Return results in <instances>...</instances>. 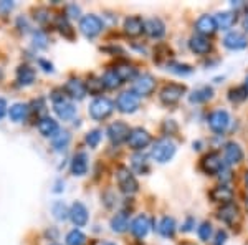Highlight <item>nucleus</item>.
<instances>
[{"label": "nucleus", "instance_id": "nucleus-40", "mask_svg": "<svg viewBox=\"0 0 248 245\" xmlns=\"http://www.w3.org/2000/svg\"><path fill=\"white\" fill-rule=\"evenodd\" d=\"M86 237L79 229H73L71 232H68L66 235V245H85Z\"/></svg>", "mask_w": 248, "mask_h": 245}, {"label": "nucleus", "instance_id": "nucleus-57", "mask_svg": "<svg viewBox=\"0 0 248 245\" xmlns=\"http://www.w3.org/2000/svg\"><path fill=\"white\" fill-rule=\"evenodd\" d=\"M3 80V71H2V68H0V82Z\"/></svg>", "mask_w": 248, "mask_h": 245}, {"label": "nucleus", "instance_id": "nucleus-12", "mask_svg": "<svg viewBox=\"0 0 248 245\" xmlns=\"http://www.w3.org/2000/svg\"><path fill=\"white\" fill-rule=\"evenodd\" d=\"M217 217H218V220H222V222L227 224V226H235V224L240 220L242 214H240V209L237 204L230 202V204H225V206H222L218 209Z\"/></svg>", "mask_w": 248, "mask_h": 245}, {"label": "nucleus", "instance_id": "nucleus-49", "mask_svg": "<svg viewBox=\"0 0 248 245\" xmlns=\"http://www.w3.org/2000/svg\"><path fill=\"white\" fill-rule=\"evenodd\" d=\"M164 131H169V134H170V131H177V124H175L172 119H169V121H166L164 123Z\"/></svg>", "mask_w": 248, "mask_h": 245}, {"label": "nucleus", "instance_id": "nucleus-24", "mask_svg": "<svg viewBox=\"0 0 248 245\" xmlns=\"http://www.w3.org/2000/svg\"><path fill=\"white\" fill-rule=\"evenodd\" d=\"M71 174L73 176H85L88 172V154L86 152H77L71 159Z\"/></svg>", "mask_w": 248, "mask_h": 245}, {"label": "nucleus", "instance_id": "nucleus-15", "mask_svg": "<svg viewBox=\"0 0 248 245\" xmlns=\"http://www.w3.org/2000/svg\"><path fill=\"white\" fill-rule=\"evenodd\" d=\"M129 230H131V234L134 237H138V239H144L151 230V219L146 214L138 215L133 222H131Z\"/></svg>", "mask_w": 248, "mask_h": 245}, {"label": "nucleus", "instance_id": "nucleus-46", "mask_svg": "<svg viewBox=\"0 0 248 245\" xmlns=\"http://www.w3.org/2000/svg\"><path fill=\"white\" fill-rule=\"evenodd\" d=\"M35 18H37L40 23H45L46 20L50 18V15H48V12L45 9H38L37 12H35Z\"/></svg>", "mask_w": 248, "mask_h": 245}, {"label": "nucleus", "instance_id": "nucleus-60", "mask_svg": "<svg viewBox=\"0 0 248 245\" xmlns=\"http://www.w3.org/2000/svg\"><path fill=\"white\" fill-rule=\"evenodd\" d=\"M53 245H58V244H53Z\"/></svg>", "mask_w": 248, "mask_h": 245}, {"label": "nucleus", "instance_id": "nucleus-6", "mask_svg": "<svg viewBox=\"0 0 248 245\" xmlns=\"http://www.w3.org/2000/svg\"><path fill=\"white\" fill-rule=\"evenodd\" d=\"M201 169L209 176L220 174V172L225 169V161L222 159V156H220L217 151L209 152V154L203 156L201 161Z\"/></svg>", "mask_w": 248, "mask_h": 245}, {"label": "nucleus", "instance_id": "nucleus-41", "mask_svg": "<svg viewBox=\"0 0 248 245\" xmlns=\"http://www.w3.org/2000/svg\"><path fill=\"white\" fill-rule=\"evenodd\" d=\"M51 212H53V215L57 217L58 220H65L70 217V209H68L65 204L62 202V200H58V202L53 204V207H51Z\"/></svg>", "mask_w": 248, "mask_h": 245}, {"label": "nucleus", "instance_id": "nucleus-3", "mask_svg": "<svg viewBox=\"0 0 248 245\" xmlns=\"http://www.w3.org/2000/svg\"><path fill=\"white\" fill-rule=\"evenodd\" d=\"M105 29V23L98 15H85L79 20V32L85 35L86 38H94Z\"/></svg>", "mask_w": 248, "mask_h": 245}, {"label": "nucleus", "instance_id": "nucleus-21", "mask_svg": "<svg viewBox=\"0 0 248 245\" xmlns=\"http://www.w3.org/2000/svg\"><path fill=\"white\" fill-rule=\"evenodd\" d=\"M65 93H68V96H71L73 99H83L86 96V85L81 80L71 78L65 85Z\"/></svg>", "mask_w": 248, "mask_h": 245}, {"label": "nucleus", "instance_id": "nucleus-37", "mask_svg": "<svg viewBox=\"0 0 248 245\" xmlns=\"http://www.w3.org/2000/svg\"><path fill=\"white\" fill-rule=\"evenodd\" d=\"M167 70L172 71V73L179 75V76H187L194 71V68L190 65H186V63H179V62H167Z\"/></svg>", "mask_w": 248, "mask_h": 245}, {"label": "nucleus", "instance_id": "nucleus-29", "mask_svg": "<svg viewBox=\"0 0 248 245\" xmlns=\"http://www.w3.org/2000/svg\"><path fill=\"white\" fill-rule=\"evenodd\" d=\"M157 230L162 237L170 239V237H174V234H175V220L169 215H164L162 219L159 220Z\"/></svg>", "mask_w": 248, "mask_h": 245}, {"label": "nucleus", "instance_id": "nucleus-38", "mask_svg": "<svg viewBox=\"0 0 248 245\" xmlns=\"http://www.w3.org/2000/svg\"><path fill=\"white\" fill-rule=\"evenodd\" d=\"M86 85V91H90L91 95H101L103 90H105V85H103V80L101 78H96V76H90L88 82L85 83Z\"/></svg>", "mask_w": 248, "mask_h": 245}, {"label": "nucleus", "instance_id": "nucleus-42", "mask_svg": "<svg viewBox=\"0 0 248 245\" xmlns=\"http://www.w3.org/2000/svg\"><path fill=\"white\" fill-rule=\"evenodd\" d=\"M212 234H214V229H212L210 222H202L197 229V235L202 242H209V240L212 239Z\"/></svg>", "mask_w": 248, "mask_h": 245}, {"label": "nucleus", "instance_id": "nucleus-36", "mask_svg": "<svg viewBox=\"0 0 248 245\" xmlns=\"http://www.w3.org/2000/svg\"><path fill=\"white\" fill-rule=\"evenodd\" d=\"M229 99L232 103L240 104L248 99V86H235L229 91Z\"/></svg>", "mask_w": 248, "mask_h": 245}, {"label": "nucleus", "instance_id": "nucleus-2", "mask_svg": "<svg viewBox=\"0 0 248 245\" xmlns=\"http://www.w3.org/2000/svg\"><path fill=\"white\" fill-rule=\"evenodd\" d=\"M175 156V144L170 139H157L151 147V158L159 164H166Z\"/></svg>", "mask_w": 248, "mask_h": 245}, {"label": "nucleus", "instance_id": "nucleus-30", "mask_svg": "<svg viewBox=\"0 0 248 245\" xmlns=\"http://www.w3.org/2000/svg\"><path fill=\"white\" fill-rule=\"evenodd\" d=\"M17 82L22 86H29L35 82V70L29 65H22L17 70Z\"/></svg>", "mask_w": 248, "mask_h": 245}, {"label": "nucleus", "instance_id": "nucleus-58", "mask_svg": "<svg viewBox=\"0 0 248 245\" xmlns=\"http://www.w3.org/2000/svg\"><path fill=\"white\" fill-rule=\"evenodd\" d=\"M101 245H116L114 242H103Z\"/></svg>", "mask_w": 248, "mask_h": 245}, {"label": "nucleus", "instance_id": "nucleus-50", "mask_svg": "<svg viewBox=\"0 0 248 245\" xmlns=\"http://www.w3.org/2000/svg\"><path fill=\"white\" fill-rule=\"evenodd\" d=\"M38 63H40V66H43V70L45 71H53V65L51 63H48V62H45V60H38Z\"/></svg>", "mask_w": 248, "mask_h": 245}, {"label": "nucleus", "instance_id": "nucleus-51", "mask_svg": "<svg viewBox=\"0 0 248 245\" xmlns=\"http://www.w3.org/2000/svg\"><path fill=\"white\" fill-rule=\"evenodd\" d=\"M192 224H195V220L192 219V217H189V219H187V222L182 226V230H184V232H189V230H192Z\"/></svg>", "mask_w": 248, "mask_h": 245}, {"label": "nucleus", "instance_id": "nucleus-10", "mask_svg": "<svg viewBox=\"0 0 248 245\" xmlns=\"http://www.w3.org/2000/svg\"><path fill=\"white\" fill-rule=\"evenodd\" d=\"M127 144H129L131 149L141 151L144 147H147L151 144V134L142 128H134L129 132V138H127Z\"/></svg>", "mask_w": 248, "mask_h": 245}, {"label": "nucleus", "instance_id": "nucleus-34", "mask_svg": "<svg viewBox=\"0 0 248 245\" xmlns=\"http://www.w3.org/2000/svg\"><path fill=\"white\" fill-rule=\"evenodd\" d=\"M114 71L119 75V78H121L123 82H129V80H134L136 76H138L136 68L133 65H129V63H119V65L114 66Z\"/></svg>", "mask_w": 248, "mask_h": 245}, {"label": "nucleus", "instance_id": "nucleus-43", "mask_svg": "<svg viewBox=\"0 0 248 245\" xmlns=\"http://www.w3.org/2000/svg\"><path fill=\"white\" fill-rule=\"evenodd\" d=\"M101 141V131L99 130H91L90 132L86 134V144L90 147H96Z\"/></svg>", "mask_w": 248, "mask_h": 245}, {"label": "nucleus", "instance_id": "nucleus-4", "mask_svg": "<svg viewBox=\"0 0 248 245\" xmlns=\"http://www.w3.org/2000/svg\"><path fill=\"white\" fill-rule=\"evenodd\" d=\"M90 116L96 121H101V119H106L108 116L113 114L114 111V104L111 99L108 98H96L91 101L90 104Z\"/></svg>", "mask_w": 248, "mask_h": 245}, {"label": "nucleus", "instance_id": "nucleus-55", "mask_svg": "<svg viewBox=\"0 0 248 245\" xmlns=\"http://www.w3.org/2000/svg\"><path fill=\"white\" fill-rule=\"evenodd\" d=\"M245 187H247V191H248V171L245 172Z\"/></svg>", "mask_w": 248, "mask_h": 245}, {"label": "nucleus", "instance_id": "nucleus-5", "mask_svg": "<svg viewBox=\"0 0 248 245\" xmlns=\"http://www.w3.org/2000/svg\"><path fill=\"white\" fill-rule=\"evenodd\" d=\"M186 91H187L186 85H179V83H169V85H166L161 90V93H159V98H161V101L166 104V106H172V104L181 101V98H182L184 95H186Z\"/></svg>", "mask_w": 248, "mask_h": 245}, {"label": "nucleus", "instance_id": "nucleus-7", "mask_svg": "<svg viewBox=\"0 0 248 245\" xmlns=\"http://www.w3.org/2000/svg\"><path fill=\"white\" fill-rule=\"evenodd\" d=\"M155 90V78L149 73L138 75L134 78L133 83V93H136L141 98V96H149L153 95Z\"/></svg>", "mask_w": 248, "mask_h": 245}, {"label": "nucleus", "instance_id": "nucleus-22", "mask_svg": "<svg viewBox=\"0 0 248 245\" xmlns=\"http://www.w3.org/2000/svg\"><path fill=\"white\" fill-rule=\"evenodd\" d=\"M37 126H38L40 134L45 136V138H53V136L60 131L58 123L55 121L53 118H50V116H43V118H40Z\"/></svg>", "mask_w": 248, "mask_h": 245}, {"label": "nucleus", "instance_id": "nucleus-23", "mask_svg": "<svg viewBox=\"0 0 248 245\" xmlns=\"http://www.w3.org/2000/svg\"><path fill=\"white\" fill-rule=\"evenodd\" d=\"M237 12L232 10H225L220 12V14L215 15V22H217V29L218 30H230L232 27L237 23Z\"/></svg>", "mask_w": 248, "mask_h": 245}, {"label": "nucleus", "instance_id": "nucleus-17", "mask_svg": "<svg viewBox=\"0 0 248 245\" xmlns=\"http://www.w3.org/2000/svg\"><path fill=\"white\" fill-rule=\"evenodd\" d=\"M223 161H225V164H229V166L242 163L243 161L242 146L237 143H227L225 147H223Z\"/></svg>", "mask_w": 248, "mask_h": 245}, {"label": "nucleus", "instance_id": "nucleus-9", "mask_svg": "<svg viewBox=\"0 0 248 245\" xmlns=\"http://www.w3.org/2000/svg\"><path fill=\"white\" fill-rule=\"evenodd\" d=\"M229 124H230V114L225 110H215L209 114V126L217 134L225 132Z\"/></svg>", "mask_w": 248, "mask_h": 245}, {"label": "nucleus", "instance_id": "nucleus-31", "mask_svg": "<svg viewBox=\"0 0 248 245\" xmlns=\"http://www.w3.org/2000/svg\"><path fill=\"white\" fill-rule=\"evenodd\" d=\"M131 166L138 174H147L149 172V163H147V158L142 152H136V154L131 156Z\"/></svg>", "mask_w": 248, "mask_h": 245}, {"label": "nucleus", "instance_id": "nucleus-33", "mask_svg": "<svg viewBox=\"0 0 248 245\" xmlns=\"http://www.w3.org/2000/svg\"><path fill=\"white\" fill-rule=\"evenodd\" d=\"M101 80H103V85H105V88H108V90H116V88H119L124 83L123 80L119 78V75L114 71V68H109V70L103 75Z\"/></svg>", "mask_w": 248, "mask_h": 245}, {"label": "nucleus", "instance_id": "nucleus-27", "mask_svg": "<svg viewBox=\"0 0 248 245\" xmlns=\"http://www.w3.org/2000/svg\"><path fill=\"white\" fill-rule=\"evenodd\" d=\"M53 110H55V113H57L58 118L63 119V121L73 119L75 114H77V108H75V104L70 103V101H63V103L53 104Z\"/></svg>", "mask_w": 248, "mask_h": 245}, {"label": "nucleus", "instance_id": "nucleus-8", "mask_svg": "<svg viewBox=\"0 0 248 245\" xmlns=\"http://www.w3.org/2000/svg\"><path fill=\"white\" fill-rule=\"evenodd\" d=\"M116 106H118V110L124 114L134 113L139 108V96L133 93V91H123V93L118 96V99H116Z\"/></svg>", "mask_w": 248, "mask_h": 245}, {"label": "nucleus", "instance_id": "nucleus-59", "mask_svg": "<svg viewBox=\"0 0 248 245\" xmlns=\"http://www.w3.org/2000/svg\"><path fill=\"white\" fill-rule=\"evenodd\" d=\"M245 86H248V75H247V78H245Z\"/></svg>", "mask_w": 248, "mask_h": 245}, {"label": "nucleus", "instance_id": "nucleus-47", "mask_svg": "<svg viewBox=\"0 0 248 245\" xmlns=\"http://www.w3.org/2000/svg\"><path fill=\"white\" fill-rule=\"evenodd\" d=\"M225 242H227V232L225 230H218L217 234H215L214 245H225Z\"/></svg>", "mask_w": 248, "mask_h": 245}, {"label": "nucleus", "instance_id": "nucleus-20", "mask_svg": "<svg viewBox=\"0 0 248 245\" xmlns=\"http://www.w3.org/2000/svg\"><path fill=\"white\" fill-rule=\"evenodd\" d=\"M189 48L195 55H207L212 50V42L207 37H202V35H194L189 40Z\"/></svg>", "mask_w": 248, "mask_h": 245}, {"label": "nucleus", "instance_id": "nucleus-19", "mask_svg": "<svg viewBox=\"0 0 248 245\" xmlns=\"http://www.w3.org/2000/svg\"><path fill=\"white\" fill-rule=\"evenodd\" d=\"M144 32H146L151 38L159 40L166 35V23H164L161 18L153 17L144 22Z\"/></svg>", "mask_w": 248, "mask_h": 245}, {"label": "nucleus", "instance_id": "nucleus-16", "mask_svg": "<svg viewBox=\"0 0 248 245\" xmlns=\"http://www.w3.org/2000/svg\"><path fill=\"white\" fill-rule=\"evenodd\" d=\"M209 196L214 202H218V204H222V206H225V204H230L232 200H233L235 194H233V189L229 187L227 184H220V186H215L212 189Z\"/></svg>", "mask_w": 248, "mask_h": 245}, {"label": "nucleus", "instance_id": "nucleus-53", "mask_svg": "<svg viewBox=\"0 0 248 245\" xmlns=\"http://www.w3.org/2000/svg\"><path fill=\"white\" fill-rule=\"evenodd\" d=\"M55 192H62V180L57 182V187H55Z\"/></svg>", "mask_w": 248, "mask_h": 245}, {"label": "nucleus", "instance_id": "nucleus-26", "mask_svg": "<svg viewBox=\"0 0 248 245\" xmlns=\"http://www.w3.org/2000/svg\"><path fill=\"white\" fill-rule=\"evenodd\" d=\"M214 96V88L212 86H201L197 90H194L192 93L189 95V101L192 104H201V103H207L209 99H212Z\"/></svg>", "mask_w": 248, "mask_h": 245}, {"label": "nucleus", "instance_id": "nucleus-13", "mask_svg": "<svg viewBox=\"0 0 248 245\" xmlns=\"http://www.w3.org/2000/svg\"><path fill=\"white\" fill-rule=\"evenodd\" d=\"M223 45L229 50H233V51H238V50H245L248 47V37L242 32H229L223 38Z\"/></svg>", "mask_w": 248, "mask_h": 245}, {"label": "nucleus", "instance_id": "nucleus-56", "mask_svg": "<svg viewBox=\"0 0 248 245\" xmlns=\"http://www.w3.org/2000/svg\"><path fill=\"white\" fill-rule=\"evenodd\" d=\"M245 209H247V212H248V196L245 197Z\"/></svg>", "mask_w": 248, "mask_h": 245}, {"label": "nucleus", "instance_id": "nucleus-11", "mask_svg": "<svg viewBox=\"0 0 248 245\" xmlns=\"http://www.w3.org/2000/svg\"><path fill=\"white\" fill-rule=\"evenodd\" d=\"M129 132H131L129 126L123 121H116L108 126V138H109V141L113 144H121L124 141H127Z\"/></svg>", "mask_w": 248, "mask_h": 245}, {"label": "nucleus", "instance_id": "nucleus-28", "mask_svg": "<svg viewBox=\"0 0 248 245\" xmlns=\"http://www.w3.org/2000/svg\"><path fill=\"white\" fill-rule=\"evenodd\" d=\"M127 227H129V215H127L126 212H119V214H116L113 219H111V230L116 232V234L126 232Z\"/></svg>", "mask_w": 248, "mask_h": 245}, {"label": "nucleus", "instance_id": "nucleus-35", "mask_svg": "<svg viewBox=\"0 0 248 245\" xmlns=\"http://www.w3.org/2000/svg\"><path fill=\"white\" fill-rule=\"evenodd\" d=\"M70 139H71L70 132L60 130V131L57 132V134H55L53 138H51V144H53V149H55V151H63V149H66V146L70 144Z\"/></svg>", "mask_w": 248, "mask_h": 245}, {"label": "nucleus", "instance_id": "nucleus-32", "mask_svg": "<svg viewBox=\"0 0 248 245\" xmlns=\"http://www.w3.org/2000/svg\"><path fill=\"white\" fill-rule=\"evenodd\" d=\"M27 114H29V106L23 103H15L10 106L9 110V118L12 119V121L15 123H20L23 121V119L27 118Z\"/></svg>", "mask_w": 248, "mask_h": 245}, {"label": "nucleus", "instance_id": "nucleus-48", "mask_svg": "<svg viewBox=\"0 0 248 245\" xmlns=\"http://www.w3.org/2000/svg\"><path fill=\"white\" fill-rule=\"evenodd\" d=\"M7 113H9V106H7V101L3 98H0V119H2Z\"/></svg>", "mask_w": 248, "mask_h": 245}, {"label": "nucleus", "instance_id": "nucleus-39", "mask_svg": "<svg viewBox=\"0 0 248 245\" xmlns=\"http://www.w3.org/2000/svg\"><path fill=\"white\" fill-rule=\"evenodd\" d=\"M57 29H58L60 33L63 35V37L73 38V30H71V25H70V22H68V18L65 17V15H58V18H57Z\"/></svg>", "mask_w": 248, "mask_h": 245}, {"label": "nucleus", "instance_id": "nucleus-25", "mask_svg": "<svg viewBox=\"0 0 248 245\" xmlns=\"http://www.w3.org/2000/svg\"><path fill=\"white\" fill-rule=\"evenodd\" d=\"M124 32H126L129 37H139L144 32V22L141 17L133 15V17H127L124 20Z\"/></svg>", "mask_w": 248, "mask_h": 245}, {"label": "nucleus", "instance_id": "nucleus-44", "mask_svg": "<svg viewBox=\"0 0 248 245\" xmlns=\"http://www.w3.org/2000/svg\"><path fill=\"white\" fill-rule=\"evenodd\" d=\"M33 43H35V47L37 48H45L46 47V43H48V37L43 32H35V35H33Z\"/></svg>", "mask_w": 248, "mask_h": 245}, {"label": "nucleus", "instance_id": "nucleus-1", "mask_svg": "<svg viewBox=\"0 0 248 245\" xmlns=\"http://www.w3.org/2000/svg\"><path fill=\"white\" fill-rule=\"evenodd\" d=\"M116 180H118V187L121 189V192H124V194L133 196L139 191V182L129 167L119 166L118 171H116Z\"/></svg>", "mask_w": 248, "mask_h": 245}, {"label": "nucleus", "instance_id": "nucleus-45", "mask_svg": "<svg viewBox=\"0 0 248 245\" xmlns=\"http://www.w3.org/2000/svg\"><path fill=\"white\" fill-rule=\"evenodd\" d=\"M65 17H71V18H77L79 17V7L78 5H75V3H71V5H68L66 7V14H65Z\"/></svg>", "mask_w": 248, "mask_h": 245}, {"label": "nucleus", "instance_id": "nucleus-54", "mask_svg": "<svg viewBox=\"0 0 248 245\" xmlns=\"http://www.w3.org/2000/svg\"><path fill=\"white\" fill-rule=\"evenodd\" d=\"M243 25H245V30H248V15L245 17V20H243Z\"/></svg>", "mask_w": 248, "mask_h": 245}, {"label": "nucleus", "instance_id": "nucleus-14", "mask_svg": "<svg viewBox=\"0 0 248 245\" xmlns=\"http://www.w3.org/2000/svg\"><path fill=\"white\" fill-rule=\"evenodd\" d=\"M195 30H197V35L209 38L210 35H214L218 30L215 17H212V15H201L197 18V22H195Z\"/></svg>", "mask_w": 248, "mask_h": 245}, {"label": "nucleus", "instance_id": "nucleus-18", "mask_svg": "<svg viewBox=\"0 0 248 245\" xmlns=\"http://www.w3.org/2000/svg\"><path fill=\"white\" fill-rule=\"evenodd\" d=\"M70 219L71 222L77 227H83L88 224V219H90V214H88V209L83 202H75L73 206L70 207Z\"/></svg>", "mask_w": 248, "mask_h": 245}, {"label": "nucleus", "instance_id": "nucleus-52", "mask_svg": "<svg viewBox=\"0 0 248 245\" xmlns=\"http://www.w3.org/2000/svg\"><path fill=\"white\" fill-rule=\"evenodd\" d=\"M12 7H14V3L9 2V0H3V2H0V9H2V10H10Z\"/></svg>", "mask_w": 248, "mask_h": 245}]
</instances>
